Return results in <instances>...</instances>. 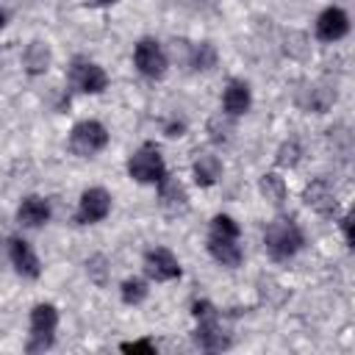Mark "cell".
<instances>
[{
    "label": "cell",
    "instance_id": "3957f363",
    "mask_svg": "<svg viewBox=\"0 0 355 355\" xmlns=\"http://www.w3.org/2000/svg\"><path fill=\"white\" fill-rule=\"evenodd\" d=\"M128 175L136 183H147V186H158L166 178V164L161 158V150L153 141H144L130 158H128Z\"/></svg>",
    "mask_w": 355,
    "mask_h": 355
},
{
    "label": "cell",
    "instance_id": "5b68a950",
    "mask_svg": "<svg viewBox=\"0 0 355 355\" xmlns=\"http://www.w3.org/2000/svg\"><path fill=\"white\" fill-rule=\"evenodd\" d=\"M108 147V130L97 119H83L69 130V150L80 158H92Z\"/></svg>",
    "mask_w": 355,
    "mask_h": 355
},
{
    "label": "cell",
    "instance_id": "e0dca14e",
    "mask_svg": "<svg viewBox=\"0 0 355 355\" xmlns=\"http://www.w3.org/2000/svg\"><path fill=\"white\" fill-rule=\"evenodd\" d=\"M191 175H194V183H197V186L208 189V186H214V183L222 178V164H219L216 155L202 153V155L194 158V164H191Z\"/></svg>",
    "mask_w": 355,
    "mask_h": 355
},
{
    "label": "cell",
    "instance_id": "9c48e42d",
    "mask_svg": "<svg viewBox=\"0 0 355 355\" xmlns=\"http://www.w3.org/2000/svg\"><path fill=\"white\" fill-rule=\"evenodd\" d=\"M144 272L155 283H169V280L180 277V261L166 247H153L144 252Z\"/></svg>",
    "mask_w": 355,
    "mask_h": 355
},
{
    "label": "cell",
    "instance_id": "d4e9b609",
    "mask_svg": "<svg viewBox=\"0 0 355 355\" xmlns=\"http://www.w3.org/2000/svg\"><path fill=\"white\" fill-rule=\"evenodd\" d=\"M122 352H141V355H155V344L141 338V341H128L122 344Z\"/></svg>",
    "mask_w": 355,
    "mask_h": 355
},
{
    "label": "cell",
    "instance_id": "cb8c5ba5",
    "mask_svg": "<svg viewBox=\"0 0 355 355\" xmlns=\"http://www.w3.org/2000/svg\"><path fill=\"white\" fill-rule=\"evenodd\" d=\"M297 161H300V141L297 139L283 141L277 150V166H294Z\"/></svg>",
    "mask_w": 355,
    "mask_h": 355
},
{
    "label": "cell",
    "instance_id": "603a6c76",
    "mask_svg": "<svg viewBox=\"0 0 355 355\" xmlns=\"http://www.w3.org/2000/svg\"><path fill=\"white\" fill-rule=\"evenodd\" d=\"M211 233H216V236H227V239H239V236H241V227H239V222H236L233 216H227V214H216V216L211 219Z\"/></svg>",
    "mask_w": 355,
    "mask_h": 355
},
{
    "label": "cell",
    "instance_id": "484cf974",
    "mask_svg": "<svg viewBox=\"0 0 355 355\" xmlns=\"http://www.w3.org/2000/svg\"><path fill=\"white\" fill-rule=\"evenodd\" d=\"M341 233H344V241L352 244V216L349 214L341 216Z\"/></svg>",
    "mask_w": 355,
    "mask_h": 355
},
{
    "label": "cell",
    "instance_id": "44dd1931",
    "mask_svg": "<svg viewBox=\"0 0 355 355\" xmlns=\"http://www.w3.org/2000/svg\"><path fill=\"white\" fill-rule=\"evenodd\" d=\"M261 191H263V197L272 202V205H280L283 200H286V183H283V178H277L275 172H266L263 178H261Z\"/></svg>",
    "mask_w": 355,
    "mask_h": 355
},
{
    "label": "cell",
    "instance_id": "30bf717a",
    "mask_svg": "<svg viewBox=\"0 0 355 355\" xmlns=\"http://www.w3.org/2000/svg\"><path fill=\"white\" fill-rule=\"evenodd\" d=\"M349 33V17L338 6H327L316 17V39L319 42H338Z\"/></svg>",
    "mask_w": 355,
    "mask_h": 355
},
{
    "label": "cell",
    "instance_id": "4316f807",
    "mask_svg": "<svg viewBox=\"0 0 355 355\" xmlns=\"http://www.w3.org/2000/svg\"><path fill=\"white\" fill-rule=\"evenodd\" d=\"M6 22H8V14L0 8V28H6Z\"/></svg>",
    "mask_w": 355,
    "mask_h": 355
},
{
    "label": "cell",
    "instance_id": "ba28073f",
    "mask_svg": "<svg viewBox=\"0 0 355 355\" xmlns=\"http://www.w3.org/2000/svg\"><path fill=\"white\" fill-rule=\"evenodd\" d=\"M111 214V194L100 186L94 189H86L78 200V222L83 225H94V222H103L105 216Z\"/></svg>",
    "mask_w": 355,
    "mask_h": 355
},
{
    "label": "cell",
    "instance_id": "4fadbf2b",
    "mask_svg": "<svg viewBox=\"0 0 355 355\" xmlns=\"http://www.w3.org/2000/svg\"><path fill=\"white\" fill-rule=\"evenodd\" d=\"M250 105H252V92H250L247 80H239V78L227 80L225 94H222V108H225V114H227V116H241V114L250 111Z\"/></svg>",
    "mask_w": 355,
    "mask_h": 355
},
{
    "label": "cell",
    "instance_id": "52a82bcc",
    "mask_svg": "<svg viewBox=\"0 0 355 355\" xmlns=\"http://www.w3.org/2000/svg\"><path fill=\"white\" fill-rule=\"evenodd\" d=\"M69 80H72V86H75L78 92H83V94H100V92H105V86H108L105 69H103L100 64L89 61V58H75V61H72V67H69Z\"/></svg>",
    "mask_w": 355,
    "mask_h": 355
},
{
    "label": "cell",
    "instance_id": "277c9868",
    "mask_svg": "<svg viewBox=\"0 0 355 355\" xmlns=\"http://www.w3.org/2000/svg\"><path fill=\"white\" fill-rule=\"evenodd\" d=\"M58 327V311L53 302H39L31 311V333H28V352H44L55 341Z\"/></svg>",
    "mask_w": 355,
    "mask_h": 355
},
{
    "label": "cell",
    "instance_id": "ac0fdd59",
    "mask_svg": "<svg viewBox=\"0 0 355 355\" xmlns=\"http://www.w3.org/2000/svg\"><path fill=\"white\" fill-rule=\"evenodd\" d=\"M50 47L44 44V42H31L28 47H25V53H22V67L28 69V75H42V72H47V67H50Z\"/></svg>",
    "mask_w": 355,
    "mask_h": 355
},
{
    "label": "cell",
    "instance_id": "ffe728a7",
    "mask_svg": "<svg viewBox=\"0 0 355 355\" xmlns=\"http://www.w3.org/2000/svg\"><path fill=\"white\" fill-rule=\"evenodd\" d=\"M147 294H150V288H147V283L141 277H128L122 283V288H119V297H122L125 305H139V302L147 300Z\"/></svg>",
    "mask_w": 355,
    "mask_h": 355
},
{
    "label": "cell",
    "instance_id": "7c38bea8",
    "mask_svg": "<svg viewBox=\"0 0 355 355\" xmlns=\"http://www.w3.org/2000/svg\"><path fill=\"white\" fill-rule=\"evenodd\" d=\"M305 205L308 208H313L316 214H322V216H330L333 211H336V205H338V200H336V191H333V186L324 180V178H316V180H311L308 186H305Z\"/></svg>",
    "mask_w": 355,
    "mask_h": 355
},
{
    "label": "cell",
    "instance_id": "5bb4252c",
    "mask_svg": "<svg viewBox=\"0 0 355 355\" xmlns=\"http://www.w3.org/2000/svg\"><path fill=\"white\" fill-rule=\"evenodd\" d=\"M208 252L216 263L222 266H239L244 252H241V244L239 239H227V236H216V233H208Z\"/></svg>",
    "mask_w": 355,
    "mask_h": 355
},
{
    "label": "cell",
    "instance_id": "9a60e30c",
    "mask_svg": "<svg viewBox=\"0 0 355 355\" xmlns=\"http://www.w3.org/2000/svg\"><path fill=\"white\" fill-rule=\"evenodd\" d=\"M17 219L25 227H42L50 222V202L39 194H28L17 208Z\"/></svg>",
    "mask_w": 355,
    "mask_h": 355
},
{
    "label": "cell",
    "instance_id": "6da1fadb",
    "mask_svg": "<svg viewBox=\"0 0 355 355\" xmlns=\"http://www.w3.org/2000/svg\"><path fill=\"white\" fill-rule=\"evenodd\" d=\"M191 316L197 319L194 327V341L200 349L205 352H222L230 347V333L222 327V319L216 313V308L208 300H194L191 302Z\"/></svg>",
    "mask_w": 355,
    "mask_h": 355
},
{
    "label": "cell",
    "instance_id": "2e32d148",
    "mask_svg": "<svg viewBox=\"0 0 355 355\" xmlns=\"http://www.w3.org/2000/svg\"><path fill=\"white\" fill-rule=\"evenodd\" d=\"M297 103H300L305 111L324 114V111L336 103V92H333V89H327V86H305V89H300Z\"/></svg>",
    "mask_w": 355,
    "mask_h": 355
},
{
    "label": "cell",
    "instance_id": "83f0119b",
    "mask_svg": "<svg viewBox=\"0 0 355 355\" xmlns=\"http://www.w3.org/2000/svg\"><path fill=\"white\" fill-rule=\"evenodd\" d=\"M94 6H111V3H116V0H92Z\"/></svg>",
    "mask_w": 355,
    "mask_h": 355
},
{
    "label": "cell",
    "instance_id": "d6986e66",
    "mask_svg": "<svg viewBox=\"0 0 355 355\" xmlns=\"http://www.w3.org/2000/svg\"><path fill=\"white\" fill-rule=\"evenodd\" d=\"M158 197H161V202H164L166 208H183V205H186V191H183V186H180L178 180H172L169 175L158 183Z\"/></svg>",
    "mask_w": 355,
    "mask_h": 355
},
{
    "label": "cell",
    "instance_id": "8fae6325",
    "mask_svg": "<svg viewBox=\"0 0 355 355\" xmlns=\"http://www.w3.org/2000/svg\"><path fill=\"white\" fill-rule=\"evenodd\" d=\"M8 261L11 266L17 269V275L22 277H39L42 275V263H39V255L33 252V247L25 241V239H11L8 241Z\"/></svg>",
    "mask_w": 355,
    "mask_h": 355
},
{
    "label": "cell",
    "instance_id": "7a4b0ae2",
    "mask_svg": "<svg viewBox=\"0 0 355 355\" xmlns=\"http://www.w3.org/2000/svg\"><path fill=\"white\" fill-rule=\"evenodd\" d=\"M305 244V236L300 230V225L288 216H277L266 225L263 230V247L275 261H288L294 258Z\"/></svg>",
    "mask_w": 355,
    "mask_h": 355
},
{
    "label": "cell",
    "instance_id": "7402d4cb",
    "mask_svg": "<svg viewBox=\"0 0 355 355\" xmlns=\"http://www.w3.org/2000/svg\"><path fill=\"white\" fill-rule=\"evenodd\" d=\"M214 64H216V50H214V44L200 42V44L191 50V67H194V69H211Z\"/></svg>",
    "mask_w": 355,
    "mask_h": 355
},
{
    "label": "cell",
    "instance_id": "8992f818",
    "mask_svg": "<svg viewBox=\"0 0 355 355\" xmlns=\"http://www.w3.org/2000/svg\"><path fill=\"white\" fill-rule=\"evenodd\" d=\"M133 64L150 80H158V78L166 75V53H164V47L155 39H139L136 42V47H133Z\"/></svg>",
    "mask_w": 355,
    "mask_h": 355
}]
</instances>
